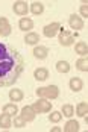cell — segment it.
Listing matches in <instances>:
<instances>
[{"label": "cell", "mask_w": 88, "mask_h": 132, "mask_svg": "<svg viewBox=\"0 0 88 132\" xmlns=\"http://www.w3.org/2000/svg\"><path fill=\"white\" fill-rule=\"evenodd\" d=\"M3 112L8 114V116H17L18 108H17L15 103H6V105H3Z\"/></svg>", "instance_id": "cell-19"}, {"label": "cell", "mask_w": 88, "mask_h": 132, "mask_svg": "<svg viewBox=\"0 0 88 132\" xmlns=\"http://www.w3.org/2000/svg\"><path fill=\"white\" fill-rule=\"evenodd\" d=\"M68 87H70L71 91L77 93V91H81V90L84 88V82H82L81 78H71L70 82H68Z\"/></svg>", "instance_id": "cell-10"}, {"label": "cell", "mask_w": 88, "mask_h": 132, "mask_svg": "<svg viewBox=\"0 0 88 132\" xmlns=\"http://www.w3.org/2000/svg\"><path fill=\"white\" fill-rule=\"evenodd\" d=\"M50 131L52 132H59V131H61V128H52Z\"/></svg>", "instance_id": "cell-28"}, {"label": "cell", "mask_w": 88, "mask_h": 132, "mask_svg": "<svg viewBox=\"0 0 88 132\" xmlns=\"http://www.w3.org/2000/svg\"><path fill=\"white\" fill-rule=\"evenodd\" d=\"M11 34V24L6 17H0V37H8Z\"/></svg>", "instance_id": "cell-8"}, {"label": "cell", "mask_w": 88, "mask_h": 132, "mask_svg": "<svg viewBox=\"0 0 88 132\" xmlns=\"http://www.w3.org/2000/svg\"><path fill=\"white\" fill-rule=\"evenodd\" d=\"M14 126H15V128H25L26 126V120L23 119L21 116L15 117V119H14Z\"/></svg>", "instance_id": "cell-26"}, {"label": "cell", "mask_w": 88, "mask_h": 132, "mask_svg": "<svg viewBox=\"0 0 88 132\" xmlns=\"http://www.w3.org/2000/svg\"><path fill=\"white\" fill-rule=\"evenodd\" d=\"M11 125H12V121H11V116H8V114L3 112V114L0 116V129H9Z\"/></svg>", "instance_id": "cell-16"}, {"label": "cell", "mask_w": 88, "mask_h": 132, "mask_svg": "<svg viewBox=\"0 0 88 132\" xmlns=\"http://www.w3.org/2000/svg\"><path fill=\"white\" fill-rule=\"evenodd\" d=\"M35 116H37V112L34 111L32 106H25V108L21 109V117L26 120V123H27V121H34Z\"/></svg>", "instance_id": "cell-9"}, {"label": "cell", "mask_w": 88, "mask_h": 132, "mask_svg": "<svg viewBox=\"0 0 88 132\" xmlns=\"http://www.w3.org/2000/svg\"><path fill=\"white\" fill-rule=\"evenodd\" d=\"M23 97H25V94H23V91H21L20 88H12V90L9 91V99H11L12 102H21Z\"/></svg>", "instance_id": "cell-13"}, {"label": "cell", "mask_w": 88, "mask_h": 132, "mask_svg": "<svg viewBox=\"0 0 88 132\" xmlns=\"http://www.w3.org/2000/svg\"><path fill=\"white\" fill-rule=\"evenodd\" d=\"M62 117H64V116H61V112H59V111H53L50 116H49V120H50L52 123H58V121H61Z\"/></svg>", "instance_id": "cell-24"}, {"label": "cell", "mask_w": 88, "mask_h": 132, "mask_svg": "<svg viewBox=\"0 0 88 132\" xmlns=\"http://www.w3.org/2000/svg\"><path fill=\"white\" fill-rule=\"evenodd\" d=\"M47 55H49V49L44 47V46H37V47L34 49V56H35L37 59H44Z\"/></svg>", "instance_id": "cell-11"}, {"label": "cell", "mask_w": 88, "mask_h": 132, "mask_svg": "<svg viewBox=\"0 0 88 132\" xmlns=\"http://www.w3.org/2000/svg\"><path fill=\"white\" fill-rule=\"evenodd\" d=\"M68 24H70L71 29H75V30H81V29L84 27V20H82L79 15L71 14V15H70V18H68Z\"/></svg>", "instance_id": "cell-7"}, {"label": "cell", "mask_w": 88, "mask_h": 132, "mask_svg": "<svg viewBox=\"0 0 88 132\" xmlns=\"http://www.w3.org/2000/svg\"><path fill=\"white\" fill-rule=\"evenodd\" d=\"M38 41H39V35L35 34V32H29V34L25 37V43H26V44H30V46L37 44Z\"/></svg>", "instance_id": "cell-20"}, {"label": "cell", "mask_w": 88, "mask_h": 132, "mask_svg": "<svg viewBox=\"0 0 88 132\" xmlns=\"http://www.w3.org/2000/svg\"><path fill=\"white\" fill-rule=\"evenodd\" d=\"M18 27H20V30H32L34 29V21L30 20V18H20V21H18Z\"/></svg>", "instance_id": "cell-14"}, {"label": "cell", "mask_w": 88, "mask_h": 132, "mask_svg": "<svg viewBox=\"0 0 88 132\" xmlns=\"http://www.w3.org/2000/svg\"><path fill=\"white\" fill-rule=\"evenodd\" d=\"M75 50L77 55H82V58H87V55H88V46H87V43H77L75 46Z\"/></svg>", "instance_id": "cell-17"}, {"label": "cell", "mask_w": 88, "mask_h": 132, "mask_svg": "<svg viewBox=\"0 0 88 132\" xmlns=\"http://www.w3.org/2000/svg\"><path fill=\"white\" fill-rule=\"evenodd\" d=\"M25 67L21 55L15 49H8L0 43V87H11L17 82Z\"/></svg>", "instance_id": "cell-1"}, {"label": "cell", "mask_w": 88, "mask_h": 132, "mask_svg": "<svg viewBox=\"0 0 88 132\" xmlns=\"http://www.w3.org/2000/svg\"><path fill=\"white\" fill-rule=\"evenodd\" d=\"M32 108H34V111L37 112V114H44V112H49V111H52V103L47 100V99H38L37 102L32 105Z\"/></svg>", "instance_id": "cell-3"}, {"label": "cell", "mask_w": 88, "mask_h": 132, "mask_svg": "<svg viewBox=\"0 0 88 132\" xmlns=\"http://www.w3.org/2000/svg\"><path fill=\"white\" fill-rule=\"evenodd\" d=\"M73 41H75V35L71 32H68V30H62L61 32V35H59V44L61 46L68 47V46L73 44Z\"/></svg>", "instance_id": "cell-6"}, {"label": "cell", "mask_w": 88, "mask_h": 132, "mask_svg": "<svg viewBox=\"0 0 88 132\" xmlns=\"http://www.w3.org/2000/svg\"><path fill=\"white\" fill-rule=\"evenodd\" d=\"M73 112H75V109H73L71 105H64L62 106V116L64 117H71Z\"/></svg>", "instance_id": "cell-25"}, {"label": "cell", "mask_w": 88, "mask_h": 132, "mask_svg": "<svg viewBox=\"0 0 88 132\" xmlns=\"http://www.w3.org/2000/svg\"><path fill=\"white\" fill-rule=\"evenodd\" d=\"M58 30H62L61 23L53 21V23H50V24L44 26V29H43V34H44V37H47V38H53V37L58 34Z\"/></svg>", "instance_id": "cell-4"}, {"label": "cell", "mask_w": 88, "mask_h": 132, "mask_svg": "<svg viewBox=\"0 0 88 132\" xmlns=\"http://www.w3.org/2000/svg\"><path fill=\"white\" fill-rule=\"evenodd\" d=\"M64 131L65 132H77L79 131V123L76 120H68L64 126Z\"/></svg>", "instance_id": "cell-18"}, {"label": "cell", "mask_w": 88, "mask_h": 132, "mask_svg": "<svg viewBox=\"0 0 88 132\" xmlns=\"http://www.w3.org/2000/svg\"><path fill=\"white\" fill-rule=\"evenodd\" d=\"M37 96L47 99V100H55L59 96V88L56 85H49V87H39L37 88Z\"/></svg>", "instance_id": "cell-2"}, {"label": "cell", "mask_w": 88, "mask_h": 132, "mask_svg": "<svg viewBox=\"0 0 88 132\" xmlns=\"http://www.w3.org/2000/svg\"><path fill=\"white\" fill-rule=\"evenodd\" d=\"M76 68L79 70V71H88V59L87 58H81V59H77L76 61Z\"/></svg>", "instance_id": "cell-21"}, {"label": "cell", "mask_w": 88, "mask_h": 132, "mask_svg": "<svg viewBox=\"0 0 88 132\" xmlns=\"http://www.w3.org/2000/svg\"><path fill=\"white\" fill-rule=\"evenodd\" d=\"M29 11L34 14V15H41V14L44 12V5H43L41 2H34V3L30 5Z\"/></svg>", "instance_id": "cell-15"}, {"label": "cell", "mask_w": 88, "mask_h": 132, "mask_svg": "<svg viewBox=\"0 0 88 132\" xmlns=\"http://www.w3.org/2000/svg\"><path fill=\"white\" fill-rule=\"evenodd\" d=\"M79 11H81V15H82V17H85V18H88V5H87V2L81 5Z\"/></svg>", "instance_id": "cell-27"}, {"label": "cell", "mask_w": 88, "mask_h": 132, "mask_svg": "<svg viewBox=\"0 0 88 132\" xmlns=\"http://www.w3.org/2000/svg\"><path fill=\"white\" fill-rule=\"evenodd\" d=\"M34 76H35L37 80H46V79H49V70L44 68V67H39V68H37L34 71Z\"/></svg>", "instance_id": "cell-12"}, {"label": "cell", "mask_w": 88, "mask_h": 132, "mask_svg": "<svg viewBox=\"0 0 88 132\" xmlns=\"http://www.w3.org/2000/svg\"><path fill=\"white\" fill-rule=\"evenodd\" d=\"M70 64L67 62V61H58L56 62V70L59 71V73H68L70 71Z\"/></svg>", "instance_id": "cell-22"}, {"label": "cell", "mask_w": 88, "mask_h": 132, "mask_svg": "<svg viewBox=\"0 0 88 132\" xmlns=\"http://www.w3.org/2000/svg\"><path fill=\"white\" fill-rule=\"evenodd\" d=\"M76 112H77L79 117H85L87 112H88V103L87 102H81V103L77 105V108H76Z\"/></svg>", "instance_id": "cell-23"}, {"label": "cell", "mask_w": 88, "mask_h": 132, "mask_svg": "<svg viewBox=\"0 0 88 132\" xmlns=\"http://www.w3.org/2000/svg\"><path fill=\"white\" fill-rule=\"evenodd\" d=\"M12 9H14V12L17 14V15L26 17V14H27V11H29V5H27L26 2H23V0H17V2H14Z\"/></svg>", "instance_id": "cell-5"}]
</instances>
